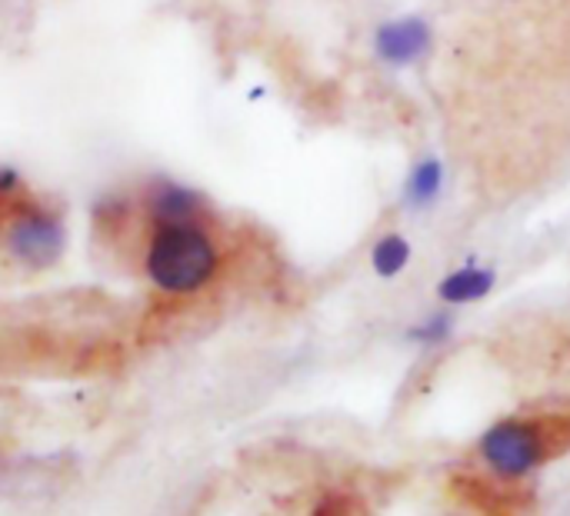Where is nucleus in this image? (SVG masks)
Here are the masks:
<instances>
[{"mask_svg":"<svg viewBox=\"0 0 570 516\" xmlns=\"http://www.w3.org/2000/svg\"><path fill=\"white\" fill-rule=\"evenodd\" d=\"M207 220H177V224L147 220L140 264L147 280L160 294H174V297L197 294L220 274L224 250L220 240L210 234Z\"/></svg>","mask_w":570,"mask_h":516,"instance_id":"obj_1","label":"nucleus"},{"mask_svg":"<svg viewBox=\"0 0 570 516\" xmlns=\"http://www.w3.org/2000/svg\"><path fill=\"white\" fill-rule=\"evenodd\" d=\"M478 454L491 477L521 484L544 464L570 454V414L551 410L538 417H504L481 434Z\"/></svg>","mask_w":570,"mask_h":516,"instance_id":"obj_2","label":"nucleus"},{"mask_svg":"<svg viewBox=\"0 0 570 516\" xmlns=\"http://www.w3.org/2000/svg\"><path fill=\"white\" fill-rule=\"evenodd\" d=\"M0 244L20 267L47 270L60 260V254L67 247L63 217L57 214L53 204H47L27 190L20 197V204L13 207V214L0 234Z\"/></svg>","mask_w":570,"mask_h":516,"instance_id":"obj_3","label":"nucleus"},{"mask_svg":"<svg viewBox=\"0 0 570 516\" xmlns=\"http://www.w3.org/2000/svg\"><path fill=\"white\" fill-rule=\"evenodd\" d=\"M140 214L147 220H164V224H177V220H207L210 217V207L207 200L184 187V183H174V180H147L140 187Z\"/></svg>","mask_w":570,"mask_h":516,"instance_id":"obj_4","label":"nucleus"},{"mask_svg":"<svg viewBox=\"0 0 570 516\" xmlns=\"http://www.w3.org/2000/svg\"><path fill=\"white\" fill-rule=\"evenodd\" d=\"M451 494L481 516H521L524 510L521 490H514L508 480H498V477L461 474L451 480Z\"/></svg>","mask_w":570,"mask_h":516,"instance_id":"obj_5","label":"nucleus"},{"mask_svg":"<svg viewBox=\"0 0 570 516\" xmlns=\"http://www.w3.org/2000/svg\"><path fill=\"white\" fill-rule=\"evenodd\" d=\"M431 40H434V33H431L424 17H401V20H391L377 30L374 47H377V57L384 63L411 67L431 50Z\"/></svg>","mask_w":570,"mask_h":516,"instance_id":"obj_6","label":"nucleus"},{"mask_svg":"<svg viewBox=\"0 0 570 516\" xmlns=\"http://www.w3.org/2000/svg\"><path fill=\"white\" fill-rule=\"evenodd\" d=\"M498 284V274L491 267H478V264H468V267H458L451 270L441 284H438V297L441 304L448 307H464V304H478L484 300Z\"/></svg>","mask_w":570,"mask_h":516,"instance_id":"obj_7","label":"nucleus"},{"mask_svg":"<svg viewBox=\"0 0 570 516\" xmlns=\"http://www.w3.org/2000/svg\"><path fill=\"white\" fill-rule=\"evenodd\" d=\"M444 190V163L438 157H424L411 167L404 183V204L407 207H431Z\"/></svg>","mask_w":570,"mask_h":516,"instance_id":"obj_8","label":"nucleus"},{"mask_svg":"<svg viewBox=\"0 0 570 516\" xmlns=\"http://www.w3.org/2000/svg\"><path fill=\"white\" fill-rule=\"evenodd\" d=\"M407 264H411V244L401 234H384L374 244V250H371V267H374L377 277H387L391 280V277L404 274Z\"/></svg>","mask_w":570,"mask_h":516,"instance_id":"obj_9","label":"nucleus"},{"mask_svg":"<svg viewBox=\"0 0 570 516\" xmlns=\"http://www.w3.org/2000/svg\"><path fill=\"white\" fill-rule=\"evenodd\" d=\"M451 334H454V317L448 310H434L407 330V340L421 347H441L451 340Z\"/></svg>","mask_w":570,"mask_h":516,"instance_id":"obj_10","label":"nucleus"},{"mask_svg":"<svg viewBox=\"0 0 570 516\" xmlns=\"http://www.w3.org/2000/svg\"><path fill=\"white\" fill-rule=\"evenodd\" d=\"M314 516H364V504L347 490H331L317 500Z\"/></svg>","mask_w":570,"mask_h":516,"instance_id":"obj_11","label":"nucleus"}]
</instances>
